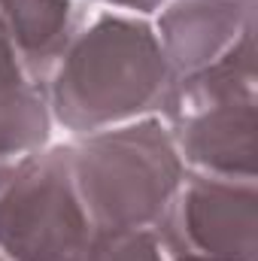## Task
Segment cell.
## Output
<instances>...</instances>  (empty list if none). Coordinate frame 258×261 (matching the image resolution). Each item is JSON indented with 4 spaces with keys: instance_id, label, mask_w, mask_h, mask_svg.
I'll return each instance as SVG.
<instances>
[{
    "instance_id": "2",
    "label": "cell",
    "mask_w": 258,
    "mask_h": 261,
    "mask_svg": "<svg viewBox=\"0 0 258 261\" xmlns=\"http://www.w3.org/2000/svg\"><path fill=\"white\" fill-rule=\"evenodd\" d=\"M0 197V246L18 261H76L88 249V213L76 197L73 164L49 158L24 167Z\"/></svg>"
},
{
    "instance_id": "5",
    "label": "cell",
    "mask_w": 258,
    "mask_h": 261,
    "mask_svg": "<svg viewBox=\"0 0 258 261\" xmlns=\"http://www.w3.org/2000/svg\"><path fill=\"white\" fill-rule=\"evenodd\" d=\"M179 225H189V231H197V228H207L210 219L197 210V203H194L192 197L183 195V203H179ZM213 225H219V219H213ZM207 237H210V240L203 243V252H200V258L197 261L228 258V249H225V243H222V228L207 231Z\"/></svg>"
},
{
    "instance_id": "3",
    "label": "cell",
    "mask_w": 258,
    "mask_h": 261,
    "mask_svg": "<svg viewBox=\"0 0 258 261\" xmlns=\"http://www.w3.org/2000/svg\"><path fill=\"white\" fill-rule=\"evenodd\" d=\"M161 52L146 28L110 18L85 37L58 70V110L73 125H97L131 116L113 79H134V70H161Z\"/></svg>"
},
{
    "instance_id": "4",
    "label": "cell",
    "mask_w": 258,
    "mask_h": 261,
    "mask_svg": "<svg viewBox=\"0 0 258 261\" xmlns=\"http://www.w3.org/2000/svg\"><path fill=\"white\" fill-rule=\"evenodd\" d=\"M85 261H158L155 246L137 231H107L100 243H88Z\"/></svg>"
},
{
    "instance_id": "1",
    "label": "cell",
    "mask_w": 258,
    "mask_h": 261,
    "mask_svg": "<svg viewBox=\"0 0 258 261\" xmlns=\"http://www.w3.org/2000/svg\"><path fill=\"white\" fill-rule=\"evenodd\" d=\"M149 128V125H146ZM146 128H125L97 137L91 152L85 149L73 164V179L82 189V203L91 219L104 222V231H137L146 213L164 210V200L176 186L173 149L164 137Z\"/></svg>"
}]
</instances>
